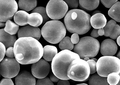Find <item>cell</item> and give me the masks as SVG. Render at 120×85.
<instances>
[{
	"mask_svg": "<svg viewBox=\"0 0 120 85\" xmlns=\"http://www.w3.org/2000/svg\"><path fill=\"white\" fill-rule=\"evenodd\" d=\"M118 0H100L102 3L107 8H109Z\"/></svg>",
	"mask_w": 120,
	"mask_h": 85,
	"instance_id": "d6a6232c",
	"label": "cell"
},
{
	"mask_svg": "<svg viewBox=\"0 0 120 85\" xmlns=\"http://www.w3.org/2000/svg\"><path fill=\"white\" fill-rule=\"evenodd\" d=\"M57 85H70L68 80L60 79L59 80Z\"/></svg>",
	"mask_w": 120,
	"mask_h": 85,
	"instance_id": "74e56055",
	"label": "cell"
},
{
	"mask_svg": "<svg viewBox=\"0 0 120 85\" xmlns=\"http://www.w3.org/2000/svg\"><path fill=\"white\" fill-rule=\"evenodd\" d=\"M41 33L46 41L51 44H56L65 37L66 30L62 22L53 20L45 23L41 29Z\"/></svg>",
	"mask_w": 120,
	"mask_h": 85,
	"instance_id": "277c9868",
	"label": "cell"
},
{
	"mask_svg": "<svg viewBox=\"0 0 120 85\" xmlns=\"http://www.w3.org/2000/svg\"><path fill=\"white\" fill-rule=\"evenodd\" d=\"M15 85H35L36 80L33 75L29 72L22 71L15 77Z\"/></svg>",
	"mask_w": 120,
	"mask_h": 85,
	"instance_id": "5bb4252c",
	"label": "cell"
},
{
	"mask_svg": "<svg viewBox=\"0 0 120 85\" xmlns=\"http://www.w3.org/2000/svg\"><path fill=\"white\" fill-rule=\"evenodd\" d=\"M75 85H88L87 84L85 83H83L82 84H77Z\"/></svg>",
	"mask_w": 120,
	"mask_h": 85,
	"instance_id": "c3c4849f",
	"label": "cell"
},
{
	"mask_svg": "<svg viewBox=\"0 0 120 85\" xmlns=\"http://www.w3.org/2000/svg\"><path fill=\"white\" fill-rule=\"evenodd\" d=\"M120 60L117 57L104 56L100 57L96 63L97 71L99 75L107 77L112 72L120 74Z\"/></svg>",
	"mask_w": 120,
	"mask_h": 85,
	"instance_id": "52a82bcc",
	"label": "cell"
},
{
	"mask_svg": "<svg viewBox=\"0 0 120 85\" xmlns=\"http://www.w3.org/2000/svg\"><path fill=\"white\" fill-rule=\"evenodd\" d=\"M120 73L112 72L108 75L107 78L108 83L110 85H116L120 80Z\"/></svg>",
	"mask_w": 120,
	"mask_h": 85,
	"instance_id": "83f0119b",
	"label": "cell"
},
{
	"mask_svg": "<svg viewBox=\"0 0 120 85\" xmlns=\"http://www.w3.org/2000/svg\"><path fill=\"white\" fill-rule=\"evenodd\" d=\"M117 24L116 21L113 20H111L106 24L103 28L104 32V35L106 37H109L114 27Z\"/></svg>",
	"mask_w": 120,
	"mask_h": 85,
	"instance_id": "4316f807",
	"label": "cell"
},
{
	"mask_svg": "<svg viewBox=\"0 0 120 85\" xmlns=\"http://www.w3.org/2000/svg\"><path fill=\"white\" fill-rule=\"evenodd\" d=\"M91 16L84 11L74 9L69 11L66 14L64 22L68 31L71 33L83 35L90 29Z\"/></svg>",
	"mask_w": 120,
	"mask_h": 85,
	"instance_id": "7a4b0ae2",
	"label": "cell"
},
{
	"mask_svg": "<svg viewBox=\"0 0 120 85\" xmlns=\"http://www.w3.org/2000/svg\"><path fill=\"white\" fill-rule=\"evenodd\" d=\"M120 36L118 37L117 38V42L118 45L119 46H120Z\"/></svg>",
	"mask_w": 120,
	"mask_h": 85,
	"instance_id": "7bdbcfd3",
	"label": "cell"
},
{
	"mask_svg": "<svg viewBox=\"0 0 120 85\" xmlns=\"http://www.w3.org/2000/svg\"><path fill=\"white\" fill-rule=\"evenodd\" d=\"M17 40L16 36L6 32L4 29H0V42H1L6 49L10 47H14Z\"/></svg>",
	"mask_w": 120,
	"mask_h": 85,
	"instance_id": "9a60e30c",
	"label": "cell"
},
{
	"mask_svg": "<svg viewBox=\"0 0 120 85\" xmlns=\"http://www.w3.org/2000/svg\"><path fill=\"white\" fill-rule=\"evenodd\" d=\"M90 78V75L88 77V78L86 79V80L84 81L83 82H86L87 81H88V80H89Z\"/></svg>",
	"mask_w": 120,
	"mask_h": 85,
	"instance_id": "7dc6e473",
	"label": "cell"
},
{
	"mask_svg": "<svg viewBox=\"0 0 120 85\" xmlns=\"http://www.w3.org/2000/svg\"><path fill=\"white\" fill-rule=\"evenodd\" d=\"M79 37L78 34L73 33L71 35V40L73 44H76L79 42Z\"/></svg>",
	"mask_w": 120,
	"mask_h": 85,
	"instance_id": "8d00e7d4",
	"label": "cell"
},
{
	"mask_svg": "<svg viewBox=\"0 0 120 85\" xmlns=\"http://www.w3.org/2000/svg\"><path fill=\"white\" fill-rule=\"evenodd\" d=\"M50 69V65L47 61L40 59L37 62L33 64L31 71L33 76L36 78H45L48 74Z\"/></svg>",
	"mask_w": 120,
	"mask_h": 85,
	"instance_id": "8fae6325",
	"label": "cell"
},
{
	"mask_svg": "<svg viewBox=\"0 0 120 85\" xmlns=\"http://www.w3.org/2000/svg\"><path fill=\"white\" fill-rule=\"evenodd\" d=\"M117 57L120 60V51L119 52L117 56Z\"/></svg>",
	"mask_w": 120,
	"mask_h": 85,
	"instance_id": "bcb514c9",
	"label": "cell"
},
{
	"mask_svg": "<svg viewBox=\"0 0 120 85\" xmlns=\"http://www.w3.org/2000/svg\"><path fill=\"white\" fill-rule=\"evenodd\" d=\"M0 85H14L11 79L3 78L0 81Z\"/></svg>",
	"mask_w": 120,
	"mask_h": 85,
	"instance_id": "d590c367",
	"label": "cell"
},
{
	"mask_svg": "<svg viewBox=\"0 0 120 85\" xmlns=\"http://www.w3.org/2000/svg\"><path fill=\"white\" fill-rule=\"evenodd\" d=\"M37 4V0H19L18 4L19 8L26 12L35 8Z\"/></svg>",
	"mask_w": 120,
	"mask_h": 85,
	"instance_id": "d6986e66",
	"label": "cell"
},
{
	"mask_svg": "<svg viewBox=\"0 0 120 85\" xmlns=\"http://www.w3.org/2000/svg\"><path fill=\"white\" fill-rule=\"evenodd\" d=\"M29 14L26 11L22 10L17 11L14 17L15 23L21 26L28 25L27 19Z\"/></svg>",
	"mask_w": 120,
	"mask_h": 85,
	"instance_id": "e0dca14e",
	"label": "cell"
},
{
	"mask_svg": "<svg viewBox=\"0 0 120 85\" xmlns=\"http://www.w3.org/2000/svg\"><path fill=\"white\" fill-rule=\"evenodd\" d=\"M74 44L71 42V38L68 36L63 38L60 42L59 47L62 50H68L71 51L74 48Z\"/></svg>",
	"mask_w": 120,
	"mask_h": 85,
	"instance_id": "d4e9b609",
	"label": "cell"
},
{
	"mask_svg": "<svg viewBox=\"0 0 120 85\" xmlns=\"http://www.w3.org/2000/svg\"><path fill=\"white\" fill-rule=\"evenodd\" d=\"M90 69V74H92L97 71L96 63L94 60H90L87 61Z\"/></svg>",
	"mask_w": 120,
	"mask_h": 85,
	"instance_id": "1f68e13d",
	"label": "cell"
},
{
	"mask_svg": "<svg viewBox=\"0 0 120 85\" xmlns=\"http://www.w3.org/2000/svg\"><path fill=\"white\" fill-rule=\"evenodd\" d=\"M46 9L49 18L58 20L65 16L68 12V7L63 0H50Z\"/></svg>",
	"mask_w": 120,
	"mask_h": 85,
	"instance_id": "ba28073f",
	"label": "cell"
},
{
	"mask_svg": "<svg viewBox=\"0 0 120 85\" xmlns=\"http://www.w3.org/2000/svg\"><path fill=\"white\" fill-rule=\"evenodd\" d=\"M90 59V60H94L95 62H96V63L98 61V60L97 59H96V58H91V59Z\"/></svg>",
	"mask_w": 120,
	"mask_h": 85,
	"instance_id": "f6af8a7d",
	"label": "cell"
},
{
	"mask_svg": "<svg viewBox=\"0 0 120 85\" xmlns=\"http://www.w3.org/2000/svg\"></svg>",
	"mask_w": 120,
	"mask_h": 85,
	"instance_id": "f907efd6",
	"label": "cell"
},
{
	"mask_svg": "<svg viewBox=\"0 0 120 85\" xmlns=\"http://www.w3.org/2000/svg\"><path fill=\"white\" fill-rule=\"evenodd\" d=\"M18 8L15 0H0V21L6 22L12 20Z\"/></svg>",
	"mask_w": 120,
	"mask_h": 85,
	"instance_id": "30bf717a",
	"label": "cell"
},
{
	"mask_svg": "<svg viewBox=\"0 0 120 85\" xmlns=\"http://www.w3.org/2000/svg\"><path fill=\"white\" fill-rule=\"evenodd\" d=\"M100 1V0H79V6L84 9L92 11L97 8Z\"/></svg>",
	"mask_w": 120,
	"mask_h": 85,
	"instance_id": "ffe728a7",
	"label": "cell"
},
{
	"mask_svg": "<svg viewBox=\"0 0 120 85\" xmlns=\"http://www.w3.org/2000/svg\"><path fill=\"white\" fill-rule=\"evenodd\" d=\"M43 22V18L39 14L34 13L29 14L27 19L28 24L34 27L41 25Z\"/></svg>",
	"mask_w": 120,
	"mask_h": 85,
	"instance_id": "44dd1931",
	"label": "cell"
},
{
	"mask_svg": "<svg viewBox=\"0 0 120 85\" xmlns=\"http://www.w3.org/2000/svg\"><path fill=\"white\" fill-rule=\"evenodd\" d=\"M50 79L52 82H57L59 81L60 79L57 78L53 73H52L50 76Z\"/></svg>",
	"mask_w": 120,
	"mask_h": 85,
	"instance_id": "f35d334b",
	"label": "cell"
},
{
	"mask_svg": "<svg viewBox=\"0 0 120 85\" xmlns=\"http://www.w3.org/2000/svg\"><path fill=\"white\" fill-rule=\"evenodd\" d=\"M35 85H54V84L48 77L41 79H38Z\"/></svg>",
	"mask_w": 120,
	"mask_h": 85,
	"instance_id": "f546056e",
	"label": "cell"
},
{
	"mask_svg": "<svg viewBox=\"0 0 120 85\" xmlns=\"http://www.w3.org/2000/svg\"><path fill=\"white\" fill-rule=\"evenodd\" d=\"M5 54L8 57L13 58L15 57L14 47H9L7 49L6 51Z\"/></svg>",
	"mask_w": 120,
	"mask_h": 85,
	"instance_id": "e575fe53",
	"label": "cell"
},
{
	"mask_svg": "<svg viewBox=\"0 0 120 85\" xmlns=\"http://www.w3.org/2000/svg\"><path fill=\"white\" fill-rule=\"evenodd\" d=\"M90 74V69L88 63L80 59L73 60L68 69L67 75L69 78L77 81L83 82Z\"/></svg>",
	"mask_w": 120,
	"mask_h": 85,
	"instance_id": "8992f818",
	"label": "cell"
},
{
	"mask_svg": "<svg viewBox=\"0 0 120 85\" xmlns=\"http://www.w3.org/2000/svg\"><path fill=\"white\" fill-rule=\"evenodd\" d=\"M71 8L75 9L78 7L79 4L78 0H63Z\"/></svg>",
	"mask_w": 120,
	"mask_h": 85,
	"instance_id": "4dcf8cb0",
	"label": "cell"
},
{
	"mask_svg": "<svg viewBox=\"0 0 120 85\" xmlns=\"http://www.w3.org/2000/svg\"><path fill=\"white\" fill-rule=\"evenodd\" d=\"M6 51V48L4 45L0 42V62L4 57Z\"/></svg>",
	"mask_w": 120,
	"mask_h": 85,
	"instance_id": "836d02e7",
	"label": "cell"
},
{
	"mask_svg": "<svg viewBox=\"0 0 120 85\" xmlns=\"http://www.w3.org/2000/svg\"><path fill=\"white\" fill-rule=\"evenodd\" d=\"M117 50L115 42L111 39L104 40L100 46V52L104 56H113L117 53Z\"/></svg>",
	"mask_w": 120,
	"mask_h": 85,
	"instance_id": "4fadbf2b",
	"label": "cell"
},
{
	"mask_svg": "<svg viewBox=\"0 0 120 85\" xmlns=\"http://www.w3.org/2000/svg\"><path fill=\"white\" fill-rule=\"evenodd\" d=\"M98 29L95 28L93 30L91 34L92 37L96 38L99 36L98 34Z\"/></svg>",
	"mask_w": 120,
	"mask_h": 85,
	"instance_id": "ab89813d",
	"label": "cell"
},
{
	"mask_svg": "<svg viewBox=\"0 0 120 85\" xmlns=\"http://www.w3.org/2000/svg\"><path fill=\"white\" fill-rule=\"evenodd\" d=\"M77 59H80L77 54L68 50H62L57 53L52 60L53 74L60 79H70L67 75L68 68L73 60Z\"/></svg>",
	"mask_w": 120,
	"mask_h": 85,
	"instance_id": "3957f363",
	"label": "cell"
},
{
	"mask_svg": "<svg viewBox=\"0 0 120 85\" xmlns=\"http://www.w3.org/2000/svg\"><path fill=\"white\" fill-rule=\"evenodd\" d=\"M6 22V26L4 29L5 31L11 35L16 34L19 29V25L10 20Z\"/></svg>",
	"mask_w": 120,
	"mask_h": 85,
	"instance_id": "cb8c5ba5",
	"label": "cell"
},
{
	"mask_svg": "<svg viewBox=\"0 0 120 85\" xmlns=\"http://www.w3.org/2000/svg\"><path fill=\"white\" fill-rule=\"evenodd\" d=\"M120 26L117 24L114 27L109 37L112 39L116 40L120 36Z\"/></svg>",
	"mask_w": 120,
	"mask_h": 85,
	"instance_id": "f1b7e54d",
	"label": "cell"
},
{
	"mask_svg": "<svg viewBox=\"0 0 120 85\" xmlns=\"http://www.w3.org/2000/svg\"><path fill=\"white\" fill-rule=\"evenodd\" d=\"M41 35V31L37 27L28 25L21 28L18 32V38L31 37L38 40Z\"/></svg>",
	"mask_w": 120,
	"mask_h": 85,
	"instance_id": "7c38bea8",
	"label": "cell"
},
{
	"mask_svg": "<svg viewBox=\"0 0 120 85\" xmlns=\"http://www.w3.org/2000/svg\"><path fill=\"white\" fill-rule=\"evenodd\" d=\"M117 85H120V80L117 84Z\"/></svg>",
	"mask_w": 120,
	"mask_h": 85,
	"instance_id": "681fc988",
	"label": "cell"
},
{
	"mask_svg": "<svg viewBox=\"0 0 120 85\" xmlns=\"http://www.w3.org/2000/svg\"><path fill=\"white\" fill-rule=\"evenodd\" d=\"M90 60V58H89L88 57H85L83 59V60H84L86 61H88L89 60Z\"/></svg>",
	"mask_w": 120,
	"mask_h": 85,
	"instance_id": "ee69618b",
	"label": "cell"
},
{
	"mask_svg": "<svg viewBox=\"0 0 120 85\" xmlns=\"http://www.w3.org/2000/svg\"><path fill=\"white\" fill-rule=\"evenodd\" d=\"M20 70V64L14 58L6 57L0 62V74L6 78H14Z\"/></svg>",
	"mask_w": 120,
	"mask_h": 85,
	"instance_id": "9c48e42d",
	"label": "cell"
},
{
	"mask_svg": "<svg viewBox=\"0 0 120 85\" xmlns=\"http://www.w3.org/2000/svg\"><path fill=\"white\" fill-rule=\"evenodd\" d=\"M6 26L5 22L0 21V28H3L5 27Z\"/></svg>",
	"mask_w": 120,
	"mask_h": 85,
	"instance_id": "b9f144b4",
	"label": "cell"
},
{
	"mask_svg": "<svg viewBox=\"0 0 120 85\" xmlns=\"http://www.w3.org/2000/svg\"><path fill=\"white\" fill-rule=\"evenodd\" d=\"M107 79V77L101 76L96 73L90 77L89 85H109Z\"/></svg>",
	"mask_w": 120,
	"mask_h": 85,
	"instance_id": "7402d4cb",
	"label": "cell"
},
{
	"mask_svg": "<svg viewBox=\"0 0 120 85\" xmlns=\"http://www.w3.org/2000/svg\"><path fill=\"white\" fill-rule=\"evenodd\" d=\"M120 2L115 3L111 7L108 11L109 16L116 21L120 22Z\"/></svg>",
	"mask_w": 120,
	"mask_h": 85,
	"instance_id": "603a6c76",
	"label": "cell"
},
{
	"mask_svg": "<svg viewBox=\"0 0 120 85\" xmlns=\"http://www.w3.org/2000/svg\"><path fill=\"white\" fill-rule=\"evenodd\" d=\"M57 53V49L55 46L46 45L43 48L42 57L46 61H51Z\"/></svg>",
	"mask_w": 120,
	"mask_h": 85,
	"instance_id": "ac0fdd59",
	"label": "cell"
},
{
	"mask_svg": "<svg viewBox=\"0 0 120 85\" xmlns=\"http://www.w3.org/2000/svg\"><path fill=\"white\" fill-rule=\"evenodd\" d=\"M98 33L99 36H101L103 35L104 34V32L103 28L98 29Z\"/></svg>",
	"mask_w": 120,
	"mask_h": 85,
	"instance_id": "60d3db41",
	"label": "cell"
},
{
	"mask_svg": "<svg viewBox=\"0 0 120 85\" xmlns=\"http://www.w3.org/2000/svg\"><path fill=\"white\" fill-rule=\"evenodd\" d=\"M107 19L104 15L99 13L96 14L91 17L90 23L91 26L95 29L103 28L107 23Z\"/></svg>",
	"mask_w": 120,
	"mask_h": 85,
	"instance_id": "2e32d148",
	"label": "cell"
},
{
	"mask_svg": "<svg viewBox=\"0 0 120 85\" xmlns=\"http://www.w3.org/2000/svg\"><path fill=\"white\" fill-rule=\"evenodd\" d=\"M39 13L41 15L43 18L42 24H45L49 20V18L47 14L45 7H37L33 9L31 12V13Z\"/></svg>",
	"mask_w": 120,
	"mask_h": 85,
	"instance_id": "484cf974",
	"label": "cell"
},
{
	"mask_svg": "<svg viewBox=\"0 0 120 85\" xmlns=\"http://www.w3.org/2000/svg\"><path fill=\"white\" fill-rule=\"evenodd\" d=\"M13 47L15 59L22 64L35 63L43 56L42 45L38 40L31 37L19 38Z\"/></svg>",
	"mask_w": 120,
	"mask_h": 85,
	"instance_id": "6da1fadb",
	"label": "cell"
},
{
	"mask_svg": "<svg viewBox=\"0 0 120 85\" xmlns=\"http://www.w3.org/2000/svg\"><path fill=\"white\" fill-rule=\"evenodd\" d=\"M100 47L99 42L96 39L90 36L80 39L73 48V52L78 54L81 59L86 57L91 58L98 54Z\"/></svg>",
	"mask_w": 120,
	"mask_h": 85,
	"instance_id": "5b68a950",
	"label": "cell"
}]
</instances>
